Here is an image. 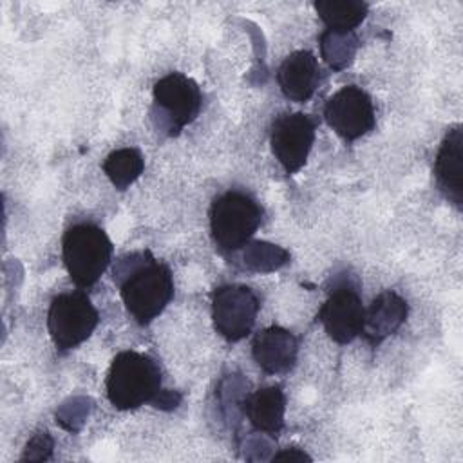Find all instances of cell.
Returning a JSON list of instances; mask_svg holds the SVG:
<instances>
[{
  "label": "cell",
  "instance_id": "6da1fadb",
  "mask_svg": "<svg viewBox=\"0 0 463 463\" xmlns=\"http://www.w3.org/2000/svg\"><path fill=\"white\" fill-rule=\"evenodd\" d=\"M114 282L128 315L146 326L157 318L174 297V279L168 264L152 257L150 251L123 255L114 266Z\"/></svg>",
  "mask_w": 463,
  "mask_h": 463
},
{
  "label": "cell",
  "instance_id": "7a4b0ae2",
  "mask_svg": "<svg viewBox=\"0 0 463 463\" xmlns=\"http://www.w3.org/2000/svg\"><path fill=\"white\" fill-rule=\"evenodd\" d=\"M163 376L157 362L139 351H121L114 356L105 391L112 407L118 411H134L145 403H154L163 391Z\"/></svg>",
  "mask_w": 463,
  "mask_h": 463
},
{
  "label": "cell",
  "instance_id": "3957f363",
  "mask_svg": "<svg viewBox=\"0 0 463 463\" xmlns=\"http://www.w3.org/2000/svg\"><path fill=\"white\" fill-rule=\"evenodd\" d=\"M112 241L94 222L69 226L61 239V259L71 280L87 289L94 286L112 260Z\"/></svg>",
  "mask_w": 463,
  "mask_h": 463
},
{
  "label": "cell",
  "instance_id": "277c9868",
  "mask_svg": "<svg viewBox=\"0 0 463 463\" xmlns=\"http://www.w3.org/2000/svg\"><path fill=\"white\" fill-rule=\"evenodd\" d=\"M208 215L215 248L232 253L250 242L262 222L264 212L250 194L226 190L213 199Z\"/></svg>",
  "mask_w": 463,
  "mask_h": 463
},
{
  "label": "cell",
  "instance_id": "5b68a950",
  "mask_svg": "<svg viewBox=\"0 0 463 463\" xmlns=\"http://www.w3.org/2000/svg\"><path fill=\"white\" fill-rule=\"evenodd\" d=\"M99 313L81 289L60 293L47 313V331L58 351H71L83 344L96 329Z\"/></svg>",
  "mask_w": 463,
  "mask_h": 463
},
{
  "label": "cell",
  "instance_id": "8992f818",
  "mask_svg": "<svg viewBox=\"0 0 463 463\" xmlns=\"http://www.w3.org/2000/svg\"><path fill=\"white\" fill-rule=\"evenodd\" d=\"M152 96L154 107L159 110V127H165L170 136L179 134L201 112V89L183 72H168L159 78Z\"/></svg>",
  "mask_w": 463,
  "mask_h": 463
},
{
  "label": "cell",
  "instance_id": "52a82bcc",
  "mask_svg": "<svg viewBox=\"0 0 463 463\" xmlns=\"http://www.w3.org/2000/svg\"><path fill=\"white\" fill-rule=\"evenodd\" d=\"M259 309V297L244 284H224L212 293L213 327L228 342H239L251 333Z\"/></svg>",
  "mask_w": 463,
  "mask_h": 463
},
{
  "label": "cell",
  "instance_id": "ba28073f",
  "mask_svg": "<svg viewBox=\"0 0 463 463\" xmlns=\"http://www.w3.org/2000/svg\"><path fill=\"white\" fill-rule=\"evenodd\" d=\"M324 119L336 136L353 143L374 128L376 112L371 96L362 87L345 85L326 101Z\"/></svg>",
  "mask_w": 463,
  "mask_h": 463
},
{
  "label": "cell",
  "instance_id": "9c48e42d",
  "mask_svg": "<svg viewBox=\"0 0 463 463\" xmlns=\"http://www.w3.org/2000/svg\"><path fill=\"white\" fill-rule=\"evenodd\" d=\"M315 121L304 112H284L273 119L269 145L286 174H295L306 165L315 143Z\"/></svg>",
  "mask_w": 463,
  "mask_h": 463
},
{
  "label": "cell",
  "instance_id": "30bf717a",
  "mask_svg": "<svg viewBox=\"0 0 463 463\" xmlns=\"http://www.w3.org/2000/svg\"><path fill=\"white\" fill-rule=\"evenodd\" d=\"M318 322L336 344H349L364 331L365 307L360 293L351 284H338L318 311Z\"/></svg>",
  "mask_w": 463,
  "mask_h": 463
},
{
  "label": "cell",
  "instance_id": "8fae6325",
  "mask_svg": "<svg viewBox=\"0 0 463 463\" xmlns=\"http://www.w3.org/2000/svg\"><path fill=\"white\" fill-rule=\"evenodd\" d=\"M434 177L439 192L458 210L463 204V130L461 125L452 127L438 150L434 161Z\"/></svg>",
  "mask_w": 463,
  "mask_h": 463
},
{
  "label": "cell",
  "instance_id": "7c38bea8",
  "mask_svg": "<svg viewBox=\"0 0 463 463\" xmlns=\"http://www.w3.org/2000/svg\"><path fill=\"white\" fill-rule=\"evenodd\" d=\"M297 354V336L280 326H271L259 331L251 342V356L255 364L268 374L288 373L295 365Z\"/></svg>",
  "mask_w": 463,
  "mask_h": 463
},
{
  "label": "cell",
  "instance_id": "4fadbf2b",
  "mask_svg": "<svg viewBox=\"0 0 463 463\" xmlns=\"http://www.w3.org/2000/svg\"><path fill=\"white\" fill-rule=\"evenodd\" d=\"M277 81L289 101H307L320 81V67L315 54L306 49L288 54L277 71Z\"/></svg>",
  "mask_w": 463,
  "mask_h": 463
},
{
  "label": "cell",
  "instance_id": "5bb4252c",
  "mask_svg": "<svg viewBox=\"0 0 463 463\" xmlns=\"http://www.w3.org/2000/svg\"><path fill=\"white\" fill-rule=\"evenodd\" d=\"M407 313L409 306L405 298L396 291H383L365 309L362 335L371 345H378L389 335L396 333V329L405 322Z\"/></svg>",
  "mask_w": 463,
  "mask_h": 463
},
{
  "label": "cell",
  "instance_id": "9a60e30c",
  "mask_svg": "<svg viewBox=\"0 0 463 463\" xmlns=\"http://www.w3.org/2000/svg\"><path fill=\"white\" fill-rule=\"evenodd\" d=\"M241 409L251 427L259 432L277 436L284 427L286 396L279 385L257 389L244 396Z\"/></svg>",
  "mask_w": 463,
  "mask_h": 463
},
{
  "label": "cell",
  "instance_id": "2e32d148",
  "mask_svg": "<svg viewBox=\"0 0 463 463\" xmlns=\"http://www.w3.org/2000/svg\"><path fill=\"white\" fill-rule=\"evenodd\" d=\"M315 9L327 31L347 34L365 20L369 5L362 0H318L315 2Z\"/></svg>",
  "mask_w": 463,
  "mask_h": 463
},
{
  "label": "cell",
  "instance_id": "e0dca14e",
  "mask_svg": "<svg viewBox=\"0 0 463 463\" xmlns=\"http://www.w3.org/2000/svg\"><path fill=\"white\" fill-rule=\"evenodd\" d=\"M145 170V159L134 146L112 150L103 161V172L118 190H127Z\"/></svg>",
  "mask_w": 463,
  "mask_h": 463
},
{
  "label": "cell",
  "instance_id": "ac0fdd59",
  "mask_svg": "<svg viewBox=\"0 0 463 463\" xmlns=\"http://www.w3.org/2000/svg\"><path fill=\"white\" fill-rule=\"evenodd\" d=\"M356 43L358 40L353 33L338 34V33L326 31L320 36L322 56L333 69H342L344 65H347V61L353 58L356 51Z\"/></svg>",
  "mask_w": 463,
  "mask_h": 463
},
{
  "label": "cell",
  "instance_id": "d6986e66",
  "mask_svg": "<svg viewBox=\"0 0 463 463\" xmlns=\"http://www.w3.org/2000/svg\"><path fill=\"white\" fill-rule=\"evenodd\" d=\"M54 449V439L47 430H38L25 445L20 461H45L51 458Z\"/></svg>",
  "mask_w": 463,
  "mask_h": 463
},
{
  "label": "cell",
  "instance_id": "ffe728a7",
  "mask_svg": "<svg viewBox=\"0 0 463 463\" xmlns=\"http://www.w3.org/2000/svg\"><path fill=\"white\" fill-rule=\"evenodd\" d=\"M179 402H181V394L179 392L163 389L152 405L157 407V409H166L168 411V409H175L179 405Z\"/></svg>",
  "mask_w": 463,
  "mask_h": 463
},
{
  "label": "cell",
  "instance_id": "44dd1931",
  "mask_svg": "<svg viewBox=\"0 0 463 463\" xmlns=\"http://www.w3.org/2000/svg\"><path fill=\"white\" fill-rule=\"evenodd\" d=\"M273 461L277 459V461H280V459H289V461H304V459H311L304 450H300V449H297V447H289V449H284V450H280V452H277V454H273V458H271Z\"/></svg>",
  "mask_w": 463,
  "mask_h": 463
}]
</instances>
